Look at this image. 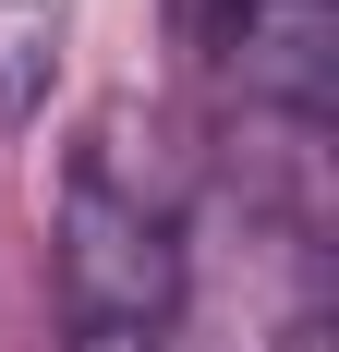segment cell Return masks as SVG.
<instances>
[{"mask_svg": "<svg viewBox=\"0 0 339 352\" xmlns=\"http://www.w3.org/2000/svg\"><path fill=\"white\" fill-rule=\"evenodd\" d=\"M194 292V219L170 158H134V122L109 109L61 170V316L85 340H158Z\"/></svg>", "mask_w": 339, "mask_h": 352, "instance_id": "obj_1", "label": "cell"}, {"mask_svg": "<svg viewBox=\"0 0 339 352\" xmlns=\"http://www.w3.org/2000/svg\"><path fill=\"white\" fill-rule=\"evenodd\" d=\"M206 49L279 122H327L339 98V0H206Z\"/></svg>", "mask_w": 339, "mask_h": 352, "instance_id": "obj_2", "label": "cell"}, {"mask_svg": "<svg viewBox=\"0 0 339 352\" xmlns=\"http://www.w3.org/2000/svg\"><path fill=\"white\" fill-rule=\"evenodd\" d=\"M61 49V0H0V122H25Z\"/></svg>", "mask_w": 339, "mask_h": 352, "instance_id": "obj_3", "label": "cell"}]
</instances>
